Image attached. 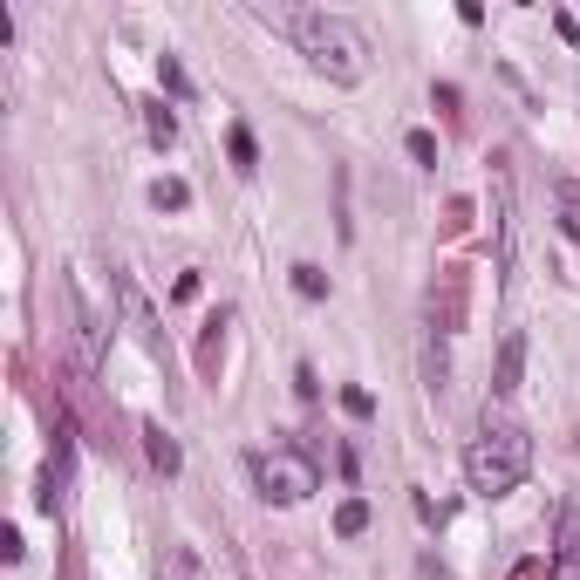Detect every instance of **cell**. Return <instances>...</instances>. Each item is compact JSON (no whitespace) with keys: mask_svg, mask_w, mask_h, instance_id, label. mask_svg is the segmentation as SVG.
Returning a JSON list of instances; mask_svg holds the SVG:
<instances>
[{"mask_svg":"<svg viewBox=\"0 0 580 580\" xmlns=\"http://www.w3.org/2000/svg\"><path fill=\"white\" fill-rule=\"evenodd\" d=\"M253 485L267 505H301L321 492V464L301 444H273V451H253Z\"/></svg>","mask_w":580,"mask_h":580,"instance_id":"3","label":"cell"},{"mask_svg":"<svg viewBox=\"0 0 580 580\" xmlns=\"http://www.w3.org/2000/svg\"><path fill=\"white\" fill-rule=\"evenodd\" d=\"M519 383H526V335H505L492 362V396H519Z\"/></svg>","mask_w":580,"mask_h":580,"instance_id":"6","label":"cell"},{"mask_svg":"<svg viewBox=\"0 0 580 580\" xmlns=\"http://www.w3.org/2000/svg\"><path fill=\"white\" fill-rule=\"evenodd\" d=\"M342 410H348V417H369V410H376V396H369V389H342Z\"/></svg>","mask_w":580,"mask_h":580,"instance_id":"17","label":"cell"},{"mask_svg":"<svg viewBox=\"0 0 580 580\" xmlns=\"http://www.w3.org/2000/svg\"><path fill=\"white\" fill-rule=\"evenodd\" d=\"M157 82H164V89H171V96H192V82H185V69H178V62H171V55H164V62H157Z\"/></svg>","mask_w":580,"mask_h":580,"instance_id":"15","label":"cell"},{"mask_svg":"<svg viewBox=\"0 0 580 580\" xmlns=\"http://www.w3.org/2000/svg\"><path fill=\"white\" fill-rule=\"evenodd\" d=\"M151 205H157V212H185V205H192V185H185V178H157Z\"/></svg>","mask_w":580,"mask_h":580,"instance_id":"11","label":"cell"},{"mask_svg":"<svg viewBox=\"0 0 580 580\" xmlns=\"http://www.w3.org/2000/svg\"><path fill=\"white\" fill-rule=\"evenodd\" d=\"M253 21L273 28V35H287L328 82H362L369 76V35H362L348 14H328V7H287V0H253Z\"/></svg>","mask_w":580,"mask_h":580,"instance_id":"1","label":"cell"},{"mask_svg":"<svg viewBox=\"0 0 580 580\" xmlns=\"http://www.w3.org/2000/svg\"><path fill=\"white\" fill-rule=\"evenodd\" d=\"M144 130H151V144H171L178 137V116L164 110V103H144Z\"/></svg>","mask_w":580,"mask_h":580,"instance_id":"13","label":"cell"},{"mask_svg":"<svg viewBox=\"0 0 580 580\" xmlns=\"http://www.w3.org/2000/svg\"><path fill=\"white\" fill-rule=\"evenodd\" d=\"M560 212H567V232H574V239H580V192H574V185L560 192Z\"/></svg>","mask_w":580,"mask_h":580,"instance_id":"19","label":"cell"},{"mask_svg":"<svg viewBox=\"0 0 580 580\" xmlns=\"http://www.w3.org/2000/svg\"><path fill=\"white\" fill-rule=\"evenodd\" d=\"M335 533H342V540H362V533H369V499H342L335 505Z\"/></svg>","mask_w":580,"mask_h":580,"instance_id":"10","label":"cell"},{"mask_svg":"<svg viewBox=\"0 0 580 580\" xmlns=\"http://www.w3.org/2000/svg\"><path fill=\"white\" fill-rule=\"evenodd\" d=\"M519 205H512V171H505V157H492V226H499V273L512 280V260H519V219H512Z\"/></svg>","mask_w":580,"mask_h":580,"instance_id":"4","label":"cell"},{"mask_svg":"<svg viewBox=\"0 0 580 580\" xmlns=\"http://www.w3.org/2000/svg\"><path fill=\"white\" fill-rule=\"evenodd\" d=\"M526 471H533V437L519 424H485L471 437V451H464V478H471V492H485V499L519 492Z\"/></svg>","mask_w":580,"mask_h":580,"instance_id":"2","label":"cell"},{"mask_svg":"<svg viewBox=\"0 0 580 580\" xmlns=\"http://www.w3.org/2000/svg\"><path fill=\"white\" fill-rule=\"evenodd\" d=\"M144 451H151V464L164 471V478H171V471L185 464V458H178V444H171V430H164V424H144Z\"/></svg>","mask_w":580,"mask_h":580,"instance_id":"9","label":"cell"},{"mask_svg":"<svg viewBox=\"0 0 580 580\" xmlns=\"http://www.w3.org/2000/svg\"><path fill=\"white\" fill-rule=\"evenodd\" d=\"M226 151H232V164H239V171H260V144H253V130H246V123H232Z\"/></svg>","mask_w":580,"mask_h":580,"instance_id":"12","label":"cell"},{"mask_svg":"<svg viewBox=\"0 0 580 580\" xmlns=\"http://www.w3.org/2000/svg\"><path fill=\"white\" fill-rule=\"evenodd\" d=\"M553 567H580V499L560 505V533H553Z\"/></svg>","mask_w":580,"mask_h":580,"instance_id":"8","label":"cell"},{"mask_svg":"<svg viewBox=\"0 0 580 580\" xmlns=\"http://www.w3.org/2000/svg\"><path fill=\"white\" fill-rule=\"evenodd\" d=\"M410 157H417V164H437V137H430V130H410Z\"/></svg>","mask_w":580,"mask_h":580,"instance_id":"16","label":"cell"},{"mask_svg":"<svg viewBox=\"0 0 580 580\" xmlns=\"http://www.w3.org/2000/svg\"><path fill=\"white\" fill-rule=\"evenodd\" d=\"M110 287H116V301H123V321H130V335L144 342V355H164V335H157V314H151V301L137 294V280H130V273H110Z\"/></svg>","mask_w":580,"mask_h":580,"instance_id":"5","label":"cell"},{"mask_svg":"<svg viewBox=\"0 0 580 580\" xmlns=\"http://www.w3.org/2000/svg\"><path fill=\"white\" fill-rule=\"evenodd\" d=\"M430 328H437V335H458L464 328V273L458 267L444 273V301L430 294Z\"/></svg>","mask_w":580,"mask_h":580,"instance_id":"7","label":"cell"},{"mask_svg":"<svg viewBox=\"0 0 580 580\" xmlns=\"http://www.w3.org/2000/svg\"><path fill=\"white\" fill-rule=\"evenodd\" d=\"M512 580H553V560H519Z\"/></svg>","mask_w":580,"mask_h":580,"instance_id":"18","label":"cell"},{"mask_svg":"<svg viewBox=\"0 0 580 580\" xmlns=\"http://www.w3.org/2000/svg\"><path fill=\"white\" fill-rule=\"evenodd\" d=\"M294 294H301V301H321V294H328V273L321 267H294Z\"/></svg>","mask_w":580,"mask_h":580,"instance_id":"14","label":"cell"}]
</instances>
